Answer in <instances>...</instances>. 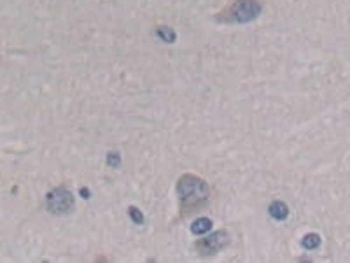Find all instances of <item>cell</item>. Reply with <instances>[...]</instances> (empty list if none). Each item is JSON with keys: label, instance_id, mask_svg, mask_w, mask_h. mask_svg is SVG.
Returning a JSON list of instances; mask_svg holds the SVG:
<instances>
[{"label": "cell", "instance_id": "1", "mask_svg": "<svg viewBox=\"0 0 350 263\" xmlns=\"http://www.w3.org/2000/svg\"><path fill=\"white\" fill-rule=\"evenodd\" d=\"M177 193H179V198L184 205H196L209 198L210 188L201 177L186 174L177 183Z\"/></svg>", "mask_w": 350, "mask_h": 263}, {"label": "cell", "instance_id": "2", "mask_svg": "<svg viewBox=\"0 0 350 263\" xmlns=\"http://www.w3.org/2000/svg\"><path fill=\"white\" fill-rule=\"evenodd\" d=\"M262 5L259 0H235L233 4L219 13L217 21L221 23H249L261 14Z\"/></svg>", "mask_w": 350, "mask_h": 263}, {"label": "cell", "instance_id": "3", "mask_svg": "<svg viewBox=\"0 0 350 263\" xmlns=\"http://www.w3.org/2000/svg\"><path fill=\"white\" fill-rule=\"evenodd\" d=\"M46 209L51 214H68L74 209V195L70 190L54 188L46 195Z\"/></svg>", "mask_w": 350, "mask_h": 263}, {"label": "cell", "instance_id": "4", "mask_svg": "<svg viewBox=\"0 0 350 263\" xmlns=\"http://www.w3.org/2000/svg\"><path fill=\"white\" fill-rule=\"evenodd\" d=\"M228 242H229L228 232L219 230V232L210 234L209 237L198 240V242H196V249H198V253L203 255V256L216 255V253H219V251H221L224 246H228Z\"/></svg>", "mask_w": 350, "mask_h": 263}, {"label": "cell", "instance_id": "5", "mask_svg": "<svg viewBox=\"0 0 350 263\" xmlns=\"http://www.w3.org/2000/svg\"><path fill=\"white\" fill-rule=\"evenodd\" d=\"M268 213H270V216L273 217V219H277V221H284V219H287L289 217V207H287L285 202L275 200V202H271L270 204Z\"/></svg>", "mask_w": 350, "mask_h": 263}, {"label": "cell", "instance_id": "6", "mask_svg": "<svg viewBox=\"0 0 350 263\" xmlns=\"http://www.w3.org/2000/svg\"><path fill=\"white\" fill-rule=\"evenodd\" d=\"M210 230H212V219H209V217H198L191 225V232L195 235H203Z\"/></svg>", "mask_w": 350, "mask_h": 263}, {"label": "cell", "instance_id": "7", "mask_svg": "<svg viewBox=\"0 0 350 263\" xmlns=\"http://www.w3.org/2000/svg\"><path fill=\"white\" fill-rule=\"evenodd\" d=\"M156 35H158L163 42H167V44H174V42L177 41V34H175V30L170 28V26H158V28H156Z\"/></svg>", "mask_w": 350, "mask_h": 263}, {"label": "cell", "instance_id": "8", "mask_svg": "<svg viewBox=\"0 0 350 263\" xmlns=\"http://www.w3.org/2000/svg\"><path fill=\"white\" fill-rule=\"evenodd\" d=\"M301 246L305 247V249H317V247L321 246V235L319 234H306L303 237V240H301Z\"/></svg>", "mask_w": 350, "mask_h": 263}, {"label": "cell", "instance_id": "9", "mask_svg": "<svg viewBox=\"0 0 350 263\" xmlns=\"http://www.w3.org/2000/svg\"><path fill=\"white\" fill-rule=\"evenodd\" d=\"M107 165L112 168H117L121 165V155H119L117 151H110L107 155Z\"/></svg>", "mask_w": 350, "mask_h": 263}, {"label": "cell", "instance_id": "10", "mask_svg": "<svg viewBox=\"0 0 350 263\" xmlns=\"http://www.w3.org/2000/svg\"><path fill=\"white\" fill-rule=\"evenodd\" d=\"M128 214H130V217H131V221H133L135 225H142V223H144V216H142V213L137 209V207H135V205H130Z\"/></svg>", "mask_w": 350, "mask_h": 263}, {"label": "cell", "instance_id": "11", "mask_svg": "<svg viewBox=\"0 0 350 263\" xmlns=\"http://www.w3.org/2000/svg\"><path fill=\"white\" fill-rule=\"evenodd\" d=\"M81 195H83V198H89V190H88V188H81Z\"/></svg>", "mask_w": 350, "mask_h": 263}]
</instances>
